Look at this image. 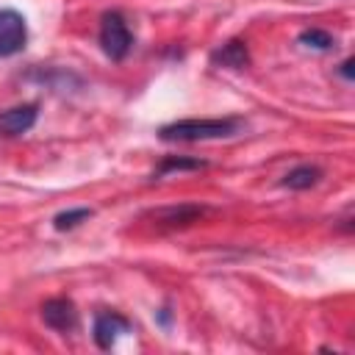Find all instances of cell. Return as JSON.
Listing matches in <instances>:
<instances>
[{"mask_svg": "<svg viewBox=\"0 0 355 355\" xmlns=\"http://www.w3.org/2000/svg\"><path fill=\"white\" fill-rule=\"evenodd\" d=\"M244 128L239 116L219 119H178L158 128V139L164 141H205V139H230Z\"/></svg>", "mask_w": 355, "mask_h": 355, "instance_id": "cell-1", "label": "cell"}, {"mask_svg": "<svg viewBox=\"0 0 355 355\" xmlns=\"http://www.w3.org/2000/svg\"><path fill=\"white\" fill-rule=\"evenodd\" d=\"M130 44H133V36H130V28H128L125 17L119 11L103 14V22H100V47H103V53L111 61H122L128 55Z\"/></svg>", "mask_w": 355, "mask_h": 355, "instance_id": "cell-2", "label": "cell"}, {"mask_svg": "<svg viewBox=\"0 0 355 355\" xmlns=\"http://www.w3.org/2000/svg\"><path fill=\"white\" fill-rule=\"evenodd\" d=\"M28 42L25 17L14 8H0V58L17 55Z\"/></svg>", "mask_w": 355, "mask_h": 355, "instance_id": "cell-3", "label": "cell"}, {"mask_svg": "<svg viewBox=\"0 0 355 355\" xmlns=\"http://www.w3.org/2000/svg\"><path fill=\"white\" fill-rule=\"evenodd\" d=\"M42 319L47 327L58 330V333H69L78 327V311H75V302L69 297H50L44 305H42Z\"/></svg>", "mask_w": 355, "mask_h": 355, "instance_id": "cell-4", "label": "cell"}, {"mask_svg": "<svg viewBox=\"0 0 355 355\" xmlns=\"http://www.w3.org/2000/svg\"><path fill=\"white\" fill-rule=\"evenodd\" d=\"M39 108L36 103H25V105H14L8 111L0 114V136H22L36 125Z\"/></svg>", "mask_w": 355, "mask_h": 355, "instance_id": "cell-5", "label": "cell"}, {"mask_svg": "<svg viewBox=\"0 0 355 355\" xmlns=\"http://www.w3.org/2000/svg\"><path fill=\"white\" fill-rule=\"evenodd\" d=\"M130 327H133V324H130L122 313H116V311L97 313V319H94V341H97L100 349H111L114 341H116V336H119V333H128Z\"/></svg>", "mask_w": 355, "mask_h": 355, "instance_id": "cell-6", "label": "cell"}, {"mask_svg": "<svg viewBox=\"0 0 355 355\" xmlns=\"http://www.w3.org/2000/svg\"><path fill=\"white\" fill-rule=\"evenodd\" d=\"M205 205H169V208H158L153 211L150 216L158 222V225H169V227H183V225H191L197 222L200 216H205Z\"/></svg>", "mask_w": 355, "mask_h": 355, "instance_id": "cell-7", "label": "cell"}, {"mask_svg": "<svg viewBox=\"0 0 355 355\" xmlns=\"http://www.w3.org/2000/svg\"><path fill=\"white\" fill-rule=\"evenodd\" d=\"M211 61H214L216 67L244 69V67H250V50H247V44H244L241 39H230V42H225L219 50L211 53Z\"/></svg>", "mask_w": 355, "mask_h": 355, "instance_id": "cell-8", "label": "cell"}, {"mask_svg": "<svg viewBox=\"0 0 355 355\" xmlns=\"http://www.w3.org/2000/svg\"><path fill=\"white\" fill-rule=\"evenodd\" d=\"M322 180V169L316 166V164H300V166H294V169H288L286 175H283V186L286 189H294V191H305V189H311V186H316Z\"/></svg>", "mask_w": 355, "mask_h": 355, "instance_id": "cell-9", "label": "cell"}, {"mask_svg": "<svg viewBox=\"0 0 355 355\" xmlns=\"http://www.w3.org/2000/svg\"><path fill=\"white\" fill-rule=\"evenodd\" d=\"M208 164L202 161V158H189V155H166L161 164H158V169H155V175L158 178H164V175H169V172H189V169H205ZM153 175V178H155Z\"/></svg>", "mask_w": 355, "mask_h": 355, "instance_id": "cell-10", "label": "cell"}, {"mask_svg": "<svg viewBox=\"0 0 355 355\" xmlns=\"http://www.w3.org/2000/svg\"><path fill=\"white\" fill-rule=\"evenodd\" d=\"M300 44H305L311 50H333L336 47V39L327 31H322V28H305L300 33Z\"/></svg>", "mask_w": 355, "mask_h": 355, "instance_id": "cell-11", "label": "cell"}, {"mask_svg": "<svg viewBox=\"0 0 355 355\" xmlns=\"http://www.w3.org/2000/svg\"><path fill=\"white\" fill-rule=\"evenodd\" d=\"M92 214H94L92 208H69V211H61V214L53 216V227H55V230H72V227H78L80 222H86Z\"/></svg>", "mask_w": 355, "mask_h": 355, "instance_id": "cell-12", "label": "cell"}, {"mask_svg": "<svg viewBox=\"0 0 355 355\" xmlns=\"http://www.w3.org/2000/svg\"><path fill=\"white\" fill-rule=\"evenodd\" d=\"M352 67H355V58H347V61L341 64V69H338V72H341L347 80H352V78H355V69H352Z\"/></svg>", "mask_w": 355, "mask_h": 355, "instance_id": "cell-13", "label": "cell"}, {"mask_svg": "<svg viewBox=\"0 0 355 355\" xmlns=\"http://www.w3.org/2000/svg\"><path fill=\"white\" fill-rule=\"evenodd\" d=\"M158 319H161V324H169V311H166V308H164V311H161V313H158Z\"/></svg>", "mask_w": 355, "mask_h": 355, "instance_id": "cell-14", "label": "cell"}]
</instances>
